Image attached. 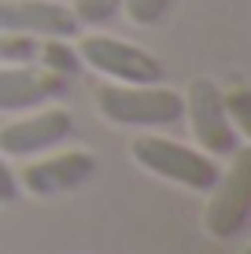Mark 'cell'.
Here are the masks:
<instances>
[{
  "instance_id": "cell-1",
  "label": "cell",
  "mask_w": 251,
  "mask_h": 254,
  "mask_svg": "<svg viewBox=\"0 0 251 254\" xmlns=\"http://www.w3.org/2000/svg\"><path fill=\"white\" fill-rule=\"evenodd\" d=\"M133 162L141 170H148L152 177H163L177 188H188V191H211V185L218 181L222 166L214 155L200 151V147H188L181 140H167V136H155V133H144L133 140L129 147Z\"/></svg>"
},
{
  "instance_id": "cell-2",
  "label": "cell",
  "mask_w": 251,
  "mask_h": 254,
  "mask_svg": "<svg viewBox=\"0 0 251 254\" xmlns=\"http://www.w3.org/2000/svg\"><path fill=\"white\" fill-rule=\"evenodd\" d=\"M96 111L111 126H174L185 115V100L181 92L167 89V85H103L96 92Z\"/></svg>"
},
{
  "instance_id": "cell-3",
  "label": "cell",
  "mask_w": 251,
  "mask_h": 254,
  "mask_svg": "<svg viewBox=\"0 0 251 254\" xmlns=\"http://www.w3.org/2000/svg\"><path fill=\"white\" fill-rule=\"evenodd\" d=\"M248 221H251V151L240 147L233 155L229 170H222L207 191L203 229L214 240H233L248 229Z\"/></svg>"
},
{
  "instance_id": "cell-4",
  "label": "cell",
  "mask_w": 251,
  "mask_h": 254,
  "mask_svg": "<svg viewBox=\"0 0 251 254\" xmlns=\"http://www.w3.org/2000/svg\"><path fill=\"white\" fill-rule=\"evenodd\" d=\"M181 100H185V115L181 118H188L200 151L233 159L244 147V136L233 129V122L226 115V103H222V85L214 77H192L188 89L181 92Z\"/></svg>"
},
{
  "instance_id": "cell-5",
  "label": "cell",
  "mask_w": 251,
  "mask_h": 254,
  "mask_svg": "<svg viewBox=\"0 0 251 254\" xmlns=\"http://www.w3.org/2000/svg\"><path fill=\"white\" fill-rule=\"evenodd\" d=\"M78 56H82V66L96 70V74L111 77L118 85H159L163 81L159 59L148 48L118 41V37H103V33L82 37L78 41Z\"/></svg>"
},
{
  "instance_id": "cell-6",
  "label": "cell",
  "mask_w": 251,
  "mask_h": 254,
  "mask_svg": "<svg viewBox=\"0 0 251 254\" xmlns=\"http://www.w3.org/2000/svg\"><path fill=\"white\" fill-rule=\"evenodd\" d=\"M96 170H100L96 155H89V151H59V155H45V159L26 166L19 173V188L30 191V195H37V199L63 195V191H74V188L89 185V181L96 177Z\"/></svg>"
},
{
  "instance_id": "cell-7",
  "label": "cell",
  "mask_w": 251,
  "mask_h": 254,
  "mask_svg": "<svg viewBox=\"0 0 251 254\" xmlns=\"http://www.w3.org/2000/svg\"><path fill=\"white\" fill-rule=\"evenodd\" d=\"M71 81L37 63H4L0 66V115H19V111L45 107L48 100L63 96Z\"/></svg>"
},
{
  "instance_id": "cell-8",
  "label": "cell",
  "mask_w": 251,
  "mask_h": 254,
  "mask_svg": "<svg viewBox=\"0 0 251 254\" xmlns=\"http://www.w3.org/2000/svg\"><path fill=\"white\" fill-rule=\"evenodd\" d=\"M0 33L30 37H78L82 22L59 0H0Z\"/></svg>"
},
{
  "instance_id": "cell-9",
  "label": "cell",
  "mask_w": 251,
  "mask_h": 254,
  "mask_svg": "<svg viewBox=\"0 0 251 254\" xmlns=\"http://www.w3.org/2000/svg\"><path fill=\"white\" fill-rule=\"evenodd\" d=\"M71 133H74L71 111L45 107L37 115L0 126V155H41L48 147H59L63 140H71Z\"/></svg>"
},
{
  "instance_id": "cell-10",
  "label": "cell",
  "mask_w": 251,
  "mask_h": 254,
  "mask_svg": "<svg viewBox=\"0 0 251 254\" xmlns=\"http://www.w3.org/2000/svg\"><path fill=\"white\" fill-rule=\"evenodd\" d=\"M37 66H45V70H52V74L67 77V81H74V77L85 70V66H82V56H78V48H74L67 37H41Z\"/></svg>"
},
{
  "instance_id": "cell-11",
  "label": "cell",
  "mask_w": 251,
  "mask_h": 254,
  "mask_svg": "<svg viewBox=\"0 0 251 254\" xmlns=\"http://www.w3.org/2000/svg\"><path fill=\"white\" fill-rule=\"evenodd\" d=\"M41 37L30 33H0V59L4 63H37Z\"/></svg>"
},
{
  "instance_id": "cell-12",
  "label": "cell",
  "mask_w": 251,
  "mask_h": 254,
  "mask_svg": "<svg viewBox=\"0 0 251 254\" xmlns=\"http://www.w3.org/2000/svg\"><path fill=\"white\" fill-rule=\"evenodd\" d=\"M222 103H226V115L233 122L240 136H251V92L248 89H229L222 92Z\"/></svg>"
},
{
  "instance_id": "cell-13",
  "label": "cell",
  "mask_w": 251,
  "mask_h": 254,
  "mask_svg": "<svg viewBox=\"0 0 251 254\" xmlns=\"http://www.w3.org/2000/svg\"><path fill=\"white\" fill-rule=\"evenodd\" d=\"M122 4H126V0H74L71 11L78 15L82 26H103V22H111L118 15Z\"/></svg>"
},
{
  "instance_id": "cell-14",
  "label": "cell",
  "mask_w": 251,
  "mask_h": 254,
  "mask_svg": "<svg viewBox=\"0 0 251 254\" xmlns=\"http://www.w3.org/2000/svg\"><path fill=\"white\" fill-rule=\"evenodd\" d=\"M170 4L174 0H126V15H129V22H137V26H155L163 19V15L170 11Z\"/></svg>"
},
{
  "instance_id": "cell-15",
  "label": "cell",
  "mask_w": 251,
  "mask_h": 254,
  "mask_svg": "<svg viewBox=\"0 0 251 254\" xmlns=\"http://www.w3.org/2000/svg\"><path fill=\"white\" fill-rule=\"evenodd\" d=\"M19 199H22L19 177H15V170L7 166V155H0V206H15Z\"/></svg>"
},
{
  "instance_id": "cell-16",
  "label": "cell",
  "mask_w": 251,
  "mask_h": 254,
  "mask_svg": "<svg viewBox=\"0 0 251 254\" xmlns=\"http://www.w3.org/2000/svg\"><path fill=\"white\" fill-rule=\"evenodd\" d=\"M244 254H251V251H244Z\"/></svg>"
}]
</instances>
